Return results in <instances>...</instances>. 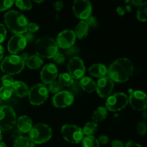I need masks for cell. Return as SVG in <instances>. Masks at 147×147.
Here are the masks:
<instances>
[{
	"label": "cell",
	"mask_w": 147,
	"mask_h": 147,
	"mask_svg": "<svg viewBox=\"0 0 147 147\" xmlns=\"http://www.w3.org/2000/svg\"><path fill=\"white\" fill-rule=\"evenodd\" d=\"M107 73L113 82L124 83L133 75V63L126 57H121L111 65Z\"/></svg>",
	"instance_id": "cell-1"
},
{
	"label": "cell",
	"mask_w": 147,
	"mask_h": 147,
	"mask_svg": "<svg viewBox=\"0 0 147 147\" xmlns=\"http://www.w3.org/2000/svg\"><path fill=\"white\" fill-rule=\"evenodd\" d=\"M4 22L11 32L15 34H22L27 32L28 20L25 16L15 10H10L4 16Z\"/></svg>",
	"instance_id": "cell-2"
},
{
	"label": "cell",
	"mask_w": 147,
	"mask_h": 147,
	"mask_svg": "<svg viewBox=\"0 0 147 147\" xmlns=\"http://www.w3.org/2000/svg\"><path fill=\"white\" fill-rule=\"evenodd\" d=\"M35 53L37 56L42 58H52L58 53V47L56 42L50 37H42L36 41Z\"/></svg>",
	"instance_id": "cell-3"
},
{
	"label": "cell",
	"mask_w": 147,
	"mask_h": 147,
	"mask_svg": "<svg viewBox=\"0 0 147 147\" xmlns=\"http://www.w3.org/2000/svg\"><path fill=\"white\" fill-rule=\"evenodd\" d=\"M24 62L21 59L20 55H11L7 56L1 61L0 65V68L3 73L6 75H9L12 76L19 74L24 69Z\"/></svg>",
	"instance_id": "cell-4"
},
{
	"label": "cell",
	"mask_w": 147,
	"mask_h": 147,
	"mask_svg": "<svg viewBox=\"0 0 147 147\" xmlns=\"http://www.w3.org/2000/svg\"><path fill=\"white\" fill-rule=\"evenodd\" d=\"M53 131L48 125L38 123L32 126L29 132V139L34 144H41L48 142L52 137Z\"/></svg>",
	"instance_id": "cell-5"
},
{
	"label": "cell",
	"mask_w": 147,
	"mask_h": 147,
	"mask_svg": "<svg viewBox=\"0 0 147 147\" xmlns=\"http://www.w3.org/2000/svg\"><path fill=\"white\" fill-rule=\"evenodd\" d=\"M17 123V116L14 109L9 106H0V130L8 131Z\"/></svg>",
	"instance_id": "cell-6"
},
{
	"label": "cell",
	"mask_w": 147,
	"mask_h": 147,
	"mask_svg": "<svg viewBox=\"0 0 147 147\" xmlns=\"http://www.w3.org/2000/svg\"><path fill=\"white\" fill-rule=\"evenodd\" d=\"M49 96V91L45 84H36L29 90L28 97L30 103L34 106H40L46 101Z\"/></svg>",
	"instance_id": "cell-7"
},
{
	"label": "cell",
	"mask_w": 147,
	"mask_h": 147,
	"mask_svg": "<svg viewBox=\"0 0 147 147\" xmlns=\"http://www.w3.org/2000/svg\"><path fill=\"white\" fill-rule=\"evenodd\" d=\"M128 103V96L123 93H117L108 97L106 101V108L110 111H119L124 109Z\"/></svg>",
	"instance_id": "cell-8"
},
{
	"label": "cell",
	"mask_w": 147,
	"mask_h": 147,
	"mask_svg": "<svg viewBox=\"0 0 147 147\" xmlns=\"http://www.w3.org/2000/svg\"><path fill=\"white\" fill-rule=\"evenodd\" d=\"M61 134L66 142L70 144H78L83 139V129L76 125L66 124L62 127Z\"/></svg>",
	"instance_id": "cell-9"
},
{
	"label": "cell",
	"mask_w": 147,
	"mask_h": 147,
	"mask_svg": "<svg viewBox=\"0 0 147 147\" xmlns=\"http://www.w3.org/2000/svg\"><path fill=\"white\" fill-rule=\"evenodd\" d=\"M68 74L73 79L78 80L84 76L86 73V67L83 60L79 57L74 56L70 59L67 64Z\"/></svg>",
	"instance_id": "cell-10"
},
{
	"label": "cell",
	"mask_w": 147,
	"mask_h": 147,
	"mask_svg": "<svg viewBox=\"0 0 147 147\" xmlns=\"http://www.w3.org/2000/svg\"><path fill=\"white\" fill-rule=\"evenodd\" d=\"M73 11L76 17L85 21L91 16V4L88 0H76L73 2Z\"/></svg>",
	"instance_id": "cell-11"
},
{
	"label": "cell",
	"mask_w": 147,
	"mask_h": 147,
	"mask_svg": "<svg viewBox=\"0 0 147 147\" xmlns=\"http://www.w3.org/2000/svg\"><path fill=\"white\" fill-rule=\"evenodd\" d=\"M129 103L134 110L145 111L147 107V96L142 90H134L131 92L129 98Z\"/></svg>",
	"instance_id": "cell-12"
},
{
	"label": "cell",
	"mask_w": 147,
	"mask_h": 147,
	"mask_svg": "<svg viewBox=\"0 0 147 147\" xmlns=\"http://www.w3.org/2000/svg\"><path fill=\"white\" fill-rule=\"evenodd\" d=\"M76 36L73 30H65L59 33L56 39L57 47L62 49H67L73 47L76 42Z\"/></svg>",
	"instance_id": "cell-13"
},
{
	"label": "cell",
	"mask_w": 147,
	"mask_h": 147,
	"mask_svg": "<svg viewBox=\"0 0 147 147\" xmlns=\"http://www.w3.org/2000/svg\"><path fill=\"white\" fill-rule=\"evenodd\" d=\"M74 102L73 93L67 90H62L56 93L53 98L52 103L56 108H66L72 105Z\"/></svg>",
	"instance_id": "cell-14"
},
{
	"label": "cell",
	"mask_w": 147,
	"mask_h": 147,
	"mask_svg": "<svg viewBox=\"0 0 147 147\" xmlns=\"http://www.w3.org/2000/svg\"><path fill=\"white\" fill-rule=\"evenodd\" d=\"M114 87L113 81L109 77H105L99 78L96 83V91L98 95L102 98H108L111 96Z\"/></svg>",
	"instance_id": "cell-15"
},
{
	"label": "cell",
	"mask_w": 147,
	"mask_h": 147,
	"mask_svg": "<svg viewBox=\"0 0 147 147\" xmlns=\"http://www.w3.org/2000/svg\"><path fill=\"white\" fill-rule=\"evenodd\" d=\"M27 45V41L22 34H14L10 38L7 45L8 51L11 55H17Z\"/></svg>",
	"instance_id": "cell-16"
},
{
	"label": "cell",
	"mask_w": 147,
	"mask_h": 147,
	"mask_svg": "<svg viewBox=\"0 0 147 147\" xmlns=\"http://www.w3.org/2000/svg\"><path fill=\"white\" fill-rule=\"evenodd\" d=\"M58 74L57 66L53 63H48L42 67L40 73V78L45 84H50L55 81Z\"/></svg>",
	"instance_id": "cell-17"
},
{
	"label": "cell",
	"mask_w": 147,
	"mask_h": 147,
	"mask_svg": "<svg viewBox=\"0 0 147 147\" xmlns=\"http://www.w3.org/2000/svg\"><path fill=\"white\" fill-rule=\"evenodd\" d=\"M17 126V130L23 134L29 133L32 128V121L27 116H20L17 120L16 123Z\"/></svg>",
	"instance_id": "cell-18"
},
{
	"label": "cell",
	"mask_w": 147,
	"mask_h": 147,
	"mask_svg": "<svg viewBox=\"0 0 147 147\" xmlns=\"http://www.w3.org/2000/svg\"><path fill=\"white\" fill-rule=\"evenodd\" d=\"M88 72L90 76L95 78H101L106 76L108 73V69L104 65L100 64V63H96V64L92 65L89 67Z\"/></svg>",
	"instance_id": "cell-19"
},
{
	"label": "cell",
	"mask_w": 147,
	"mask_h": 147,
	"mask_svg": "<svg viewBox=\"0 0 147 147\" xmlns=\"http://www.w3.org/2000/svg\"><path fill=\"white\" fill-rule=\"evenodd\" d=\"M13 93L20 98L27 96L29 93V88L26 83L22 81H14L11 86Z\"/></svg>",
	"instance_id": "cell-20"
},
{
	"label": "cell",
	"mask_w": 147,
	"mask_h": 147,
	"mask_svg": "<svg viewBox=\"0 0 147 147\" xmlns=\"http://www.w3.org/2000/svg\"><path fill=\"white\" fill-rule=\"evenodd\" d=\"M79 83L80 88L87 93H93L96 90V82L89 77H83Z\"/></svg>",
	"instance_id": "cell-21"
},
{
	"label": "cell",
	"mask_w": 147,
	"mask_h": 147,
	"mask_svg": "<svg viewBox=\"0 0 147 147\" xmlns=\"http://www.w3.org/2000/svg\"><path fill=\"white\" fill-rule=\"evenodd\" d=\"M89 27L87 23L85 21H80L76 26V30H75V34L76 37L80 40H83L86 38L88 34Z\"/></svg>",
	"instance_id": "cell-22"
},
{
	"label": "cell",
	"mask_w": 147,
	"mask_h": 147,
	"mask_svg": "<svg viewBox=\"0 0 147 147\" xmlns=\"http://www.w3.org/2000/svg\"><path fill=\"white\" fill-rule=\"evenodd\" d=\"M27 67L32 70H36L38 69L42 65L43 60L41 57L37 55H31L29 56L27 61L24 63Z\"/></svg>",
	"instance_id": "cell-23"
},
{
	"label": "cell",
	"mask_w": 147,
	"mask_h": 147,
	"mask_svg": "<svg viewBox=\"0 0 147 147\" xmlns=\"http://www.w3.org/2000/svg\"><path fill=\"white\" fill-rule=\"evenodd\" d=\"M108 116V110L106 107L100 106L93 113V121L98 123V122L103 121L106 119Z\"/></svg>",
	"instance_id": "cell-24"
},
{
	"label": "cell",
	"mask_w": 147,
	"mask_h": 147,
	"mask_svg": "<svg viewBox=\"0 0 147 147\" xmlns=\"http://www.w3.org/2000/svg\"><path fill=\"white\" fill-rule=\"evenodd\" d=\"M98 131V124L94 121L88 122L86 123L83 129V134L86 136H93V134H96Z\"/></svg>",
	"instance_id": "cell-25"
},
{
	"label": "cell",
	"mask_w": 147,
	"mask_h": 147,
	"mask_svg": "<svg viewBox=\"0 0 147 147\" xmlns=\"http://www.w3.org/2000/svg\"><path fill=\"white\" fill-rule=\"evenodd\" d=\"M83 147H100V144L93 136H87L81 141Z\"/></svg>",
	"instance_id": "cell-26"
},
{
	"label": "cell",
	"mask_w": 147,
	"mask_h": 147,
	"mask_svg": "<svg viewBox=\"0 0 147 147\" xmlns=\"http://www.w3.org/2000/svg\"><path fill=\"white\" fill-rule=\"evenodd\" d=\"M58 82L62 85L63 87H70L74 83V80L71 76L67 73H63L59 76Z\"/></svg>",
	"instance_id": "cell-27"
},
{
	"label": "cell",
	"mask_w": 147,
	"mask_h": 147,
	"mask_svg": "<svg viewBox=\"0 0 147 147\" xmlns=\"http://www.w3.org/2000/svg\"><path fill=\"white\" fill-rule=\"evenodd\" d=\"M137 19L141 22H146L147 20V3L143 2L140 6L137 11L136 14Z\"/></svg>",
	"instance_id": "cell-28"
},
{
	"label": "cell",
	"mask_w": 147,
	"mask_h": 147,
	"mask_svg": "<svg viewBox=\"0 0 147 147\" xmlns=\"http://www.w3.org/2000/svg\"><path fill=\"white\" fill-rule=\"evenodd\" d=\"M30 140L28 137L21 136L14 140V147H30Z\"/></svg>",
	"instance_id": "cell-29"
},
{
	"label": "cell",
	"mask_w": 147,
	"mask_h": 147,
	"mask_svg": "<svg viewBox=\"0 0 147 147\" xmlns=\"http://www.w3.org/2000/svg\"><path fill=\"white\" fill-rule=\"evenodd\" d=\"M13 94V90L11 87H2L0 88V99L3 100H7L11 97Z\"/></svg>",
	"instance_id": "cell-30"
},
{
	"label": "cell",
	"mask_w": 147,
	"mask_h": 147,
	"mask_svg": "<svg viewBox=\"0 0 147 147\" xmlns=\"http://www.w3.org/2000/svg\"><path fill=\"white\" fill-rule=\"evenodd\" d=\"M14 4L21 10H30L32 8V4L30 0H17Z\"/></svg>",
	"instance_id": "cell-31"
},
{
	"label": "cell",
	"mask_w": 147,
	"mask_h": 147,
	"mask_svg": "<svg viewBox=\"0 0 147 147\" xmlns=\"http://www.w3.org/2000/svg\"><path fill=\"white\" fill-rule=\"evenodd\" d=\"M49 85H50V86H49L47 89H48V91L51 92L52 93L56 94V93L62 91V90H63V87L58 81H55H55H53V83H51Z\"/></svg>",
	"instance_id": "cell-32"
},
{
	"label": "cell",
	"mask_w": 147,
	"mask_h": 147,
	"mask_svg": "<svg viewBox=\"0 0 147 147\" xmlns=\"http://www.w3.org/2000/svg\"><path fill=\"white\" fill-rule=\"evenodd\" d=\"M1 80L3 86H4V87H11L14 82L12 76H9V75H4V76L1 77Z\"/></svg>",
	"instance_id": "cell-33"
},
{
	"label": "cell",
	"mask_w": 147,
	"mask_h": 147,
	"mask_svg": "<svg viewBox=\"0 0 147 147\" xmlns=\"http://www.w3.org/2000/svg\"><path fill=\"white\" fill-rule=\"evenodd\" d=\"M14 4V1H12V0H3V1H0V11L7 10Z\"/></svg>",
	"instance_id": "cell-34"
},
{
	"label": "cell",
	"mask_w": 147,
	"mask_h": 147,
	"mask_svg": "<svg viewBox=\"0 0 147 147\" xmlns=\"http://www.w3.org/2000/svg\"><path fill=\"white\" fill-rule=\"evenodd\" d=\"M136 129H137L138 133L142 136H144L146 134L147 127L146 124L144 122H139L136 126Z\"/></svg>",
	"instance_id": "cell-35"
},
{
	"label": "cell",
	"mask_w": 147,
	"mask_h": 147,
	"mask_svg": "<svg viewBox=\"0 0 147 147\" xmlns=\"http://www.w3.org/2000/svg\"><path fill=\"white\" fill-rule=\"evenodd\" d=\"M53 60L57 64H62L65 61V57L63 54L60 53H57L54 56H53Z\"/></svg>",
	"instance_id": "cell-36"
},
{
	"label": "cell",
	"mask_w": 147,
	"mask_h": 147,
	"mask_svg": "<svg viewBox=\"0 0 147 147\" xmlns=\"http://www.w3.org/2000/svg\"><path fill=\"white\" fill-rule=\"evenodd\" d=\"M7 37V30L3 24L0 23V44L5 40Z\"/></svg>",
	"instance_id": "cell-37"
},
{
	"label": "cell",
	"mask_w": 147,
	"mask_h": 147,
	"mask_svg": "<svg viewBox=\"0 0 147 147\" xmlns=\"http://www.w3.org/2000/svg\"><path fill=\"white\" fill-rule=\"evenodd\" d=\"M85 22L87 23L88 27L90 26L91 27H95L97 25V20H96V18L95 17H93V16H90L87 20H85Z\"/></svg>",
	"instance_id": "cell-38"
},
{
	"label": "cell",
	"mask_w": 147,
	"mask_h": 147,
	"mask_svg": "<svg viewBox=\"0 0 147 147\" xmlns=\"http://www.w3.org/2000/svg\"><path fill=\"white\" fill-rule=\"evenodd\" d=\"M40 29V27L37 24H36L35 22H31L28 24V27H27V30H29V32L31 33H34L37 32Z\"/></svg>",
	"instance_id": "cell-39"
},
{
	"label": "cell",
	"mask_w": 147,
	"mask_h": 147,
	"mask_svg": "<svg viewBox=\"0 0 147 147\" xmlns=\"http://www.w3.org/2000/svg\"><path fill=\"white\" fill-rule=\"evenodd\" d=\"M78 53L79 49L77 47H75V46H73V47H70V48L66 50V54L68 56H73L74 55L78 54Z\"/></svg>",
	"instance_id": "cell-40"
},
{
	"label": "cell",
	"mask_w": 147,
	"mask_h": 147,
	"mask_svg": "<svg viewBox=\"0 0 147 147\" xmlns=\"http://www.w3.org/2000/svg\"><path fill=\"white\" fill-rule=\"evenodd\" d=\"M23 36H24V39H25L26 41H27V43L32 42L34 40V34H33L32 33L30 32H26Z\"/></svg>",
	"instance_id": "cell-41"
},
{
	"label": "cell",
	"mask_w": 147,
	"mask_h": 147,
	"mask_svg": "<svg viewBox=\"0 0 147 147\" xmlns=\"http://www.w3.org/2000/svg\"><path fill=\"white\" fill-rule=\"evenodd\" d=\"M98 141L99 144H101L105 145V144H107L109 143V138L107 136H105V135H101V136H100L98 137Z\"/></svg>",
	"instance_id": "cell-42"
},
{
	"label": "cell",
	"mask_w": 147,
	"mask_h": 147,
	"mask_svg": "<svg viewBox=\"0 0 147 147\" xmlns=\"http://www.w3.org/2000/svg\"><path fill=\"white\" fill-rule=\"evenodd\" d=\"M53 4L57 11H60V10L63 9V6H64V3H63V1H56V2H53Z\"/></svg>",
	"instance_id": "cell-43"
},
{
	"label": "cell",
	"mask_w": 147,
	"mask_h": 147,
	"mask_svg": "<svg viewBox=\"0 0 147 147\" xmlns=\"http://www.w3.org/2000/svg\"><path fill=\"white\" fill-rule=\"evenodd\" d=\"M111 147H124V144L120 140H113L111 142Z\"/></svg>",
	"instance_id": "cell-44"
},
{
	"label": "cell",
	"mask_w": 147,
	"mask_h": 147,
	"mask_svg": "<svg viewBox=\"0 0 147 147\" xmlns=\"http://www.w3.org/2000/svg\"><path fill=\"white\" fill-rule=\"evenodd\" d=\"M125 147H142V146H141V145H139V144L136 143V142L130 141V142H128L126 144Z\"/></svg>",
	"instance_id": "cell-45"
},
{
	"label": "cell",
	"mask_w": 147,
	"mask_h": 147,
	"mask_svg": "<svg viewBox=\"0 0 147 147\" xmlns=\"http://www.w3.org/2000/svg\"><path fill=\"white\" fill-rule=\"evenodd\" d=\"M129 2L133 4L134 6H138V7H139L143 3V1H141V0H132V1H129Z\"/></svg>",
	"instance_id": "cell-46"
},
{
	"label": "cell",
	"mask_w": 147,
	"mask_h": 147,
	"mask_svg": "<svg viewBox=\"0 0 147 147\" xmlns=\"http://www.w3.org/2000/svg\"><path fill=\"white\" fill-rule=\"evenodd\" d=\"M22 136V133H21V132L19 131L18 130H16V131H14V132H13L12 138L14 139H14H17V138L20 137V136Z\"/></svg>",
	"instance_id": "cell-47"
},
{
	"label": "cell",
	"mask_w": 147,
	"mask_h": 147,
	"mask_svg": "<svg viewBox=\"0 0 147 147\" xmlns=\"http://www.w3.org/2000/svg\"><path fill=\"white\" fill-rule=\"evenodd\" d=\"M20 57H21L22 60L24 62V63H25V62L27 61V59H28V57H29L28 54H27V53H22V54L20 55Z\"/></svg>",
	"instance_id": "cell-48"
},
{
	"label": "cell",
	"mask_w": 147,
	"mask_h": 147,
	"mask_svg": "<svg viewBox=\"0 0 147 147\" xmlns=\"http://www.w3.org/2000/svg\"><path fill=\"white\" fill-rule=\"evenodd\" d=\"M4 49L2 45H0V61L2 60L3 56H4Z\"/></svg>",
	"instance_id": "cell-49"
},
{
	"label": "cell",
	"mask_w": 147,
	"mask_h": 147,
	"mask_svg": "<svg viewBox=\"0 0 147 147\" xmlns=\"http://www.w3.org/2000/svg\"><path fill=\"white\" fill-rule=\"evenodd\" d=\"M117 12H118V14H120V15H123V14H124V13H125V11H124V9H123V8H122V7H119L117 8Z\"/></svg>",
	"instance_id": "cell-50"
},
{
	"label": "cell",
	"mask_w": 147,
	"mask_h": 147,
	"mask_svg": "<svg viewBox=\"0 0 147 147\" xmlns=\"http://www.w3.org/2000/svg\"><path fill=\"white\" fill-rule=\"evenodd\" d=\"M0 147H7V145L4 142H0Z\"/></svg>",
	"instance_id": "cell-51"
},
{
	"label": "cell",
	"mask_w": 147,
	"mask_h": 147,
	"mask_svg": "<svg viewBox=\"0 0 147 147\" xmlns=\"http://www.w3.org/2000/svg\"><path fill=\"white\" fill-rule=\"evenodd\" d=\"M143 116H144V118L145 120H146V110H145L144 112Z\"/></svg>",
	"instance_id": "cell-52"
},
{
	"label": "cell",
	"mask_w": 147,
	"mask_h": 147,
	"mask_svg": "<svg viewBox=\"0 0 147 147\" xmlns=\"http://www.w3.org/2000/svg\"><path fill=\"white\" fill-rule=\"evenodd\" d=\"M2 139V134H1V131L0 130V141Z\"/></svg>",
	"instance_id": "cell-53"
},
{
	"label": "cell",
	"mask_w": 147,
	"mask_h": 147,
	"mask_svg": "<svg viewBox=\"0 0 147 147\" xmlns=\"http://www.w3.org/2000/svg\"><path fill=\"white\" fill-rule=\"evenodd\" d=\"M34 2H36V3H42V2H44V1H36V0H34Z\"/></svg>",
	"instance_id": "cell-54"
},
{
	"label": "cell",
	"mask_w": 147,
	"mask_h": 147,
	"mask_svg": "<svg viewBox=\"0 0 147 147\" xmlns=\"http://www.w3.org/2000/svg\"><path fill=\"white\" fill-rule=\"evenodd\" d=\"M0 102H1V99H0Z\"/></svg>",
	"instance_id": "cell-55"
}]
</instances>
